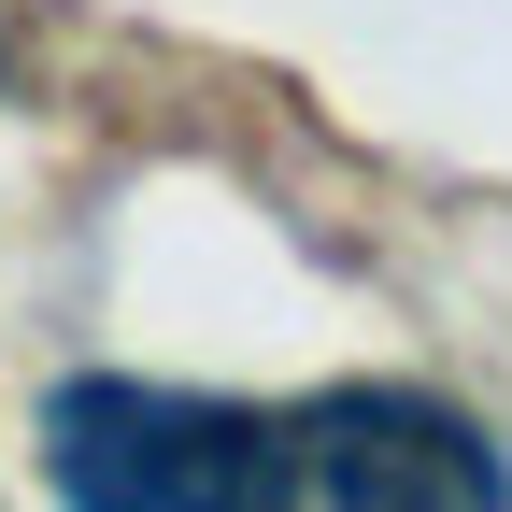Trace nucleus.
Masks as SVG:
<instances>
[{
    "label": "nucleus",
    "instance_id": "obj_1",
    "mask_svg": "<svg viewBox=\"0 0 512 512\" xmlns=\"http://www.w3.org/2000/svg\"><path fill=\"white\" fill-rule=\"evenodd\" d=\"M43 470L86 512H256V498H299L271 413L200 399V384H128V370L43 399Z\"/></svg>",
    "mask_w": 512,
    "mask_h": 512
},
{
    "label": "nucleus",
    "instance_id": "obj_2",
    "mask_svg": "<svg viewBox=\"0 0 512 512\" xmlns=\"http://www.w3.org/2000/svg\"><path fill=\"white\" fill-rule=\"evenodd\" d=\"M285 484L342 498V512H470V498H512L498 441L456 399H427V384H328L313 413H285Z\"/></svg>",
    "mask_w": 512,
    "mask_h": 512
}]
</instances>
